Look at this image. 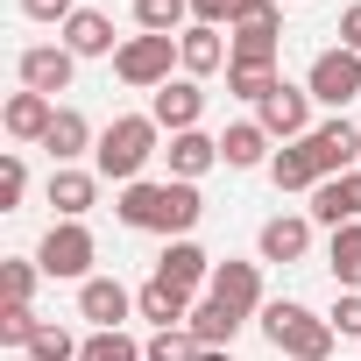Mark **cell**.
Listing matches in <instances>:
<instances>
[{
	"mask_svg": "<svg viewBox=\"0 0 361 361\" xmlns=\"http://www.w3.org/2000/svg\"><path fill=\"white\" fill-rule=\"evenodd\" d=\"M177 64H185V78H213V71H227V64H234V50H227V29H206V22H192L185 36H177Z\"/></svg>",
	"mask_w": 361,
	"mask_h": 361,
	"instance_id": "17",
	"label": "cell"
},
{
	"mask_svg": "<svg viewBox=\"0 0 361 361\" xmlns=\"http://www.w3.org/2000/svg\"><path fill=\"white\" fill-rule=\"evenodd\" d=\"M43 149H50V163L64 170V163H78V156H92V149H99V135H92V121H85L78 106H57V121H50V135H43Z\"/></svg>",
	"mask_w": 361,
	"mask_h": 361,
	"instance_id": "22",
	"label": "cell"
},
{
	"mask_svg": "<svg viewBox=\"0 0 361 361\" xmlns=\"http://www.w3.org/2000/svg\"><path fill=\"white\" fill-rule=\"evenodd\" d=\"M305 149H312V163H319V185H326V177H347V170H361V128H354L347 114L319 121V128L305 135Z\"/></svg>",
	"mask_w": 361,
	"mask_h": 361,
	"instance_id": "7",
	"label": "cell"
},
{
	"mask_svg": "<svg viewBox=\"0 0 361 361\" xmlns=\"http://www.w3.org/2000/svg\"><path fill=\"white\" fill-rule=\"evenodd\" d=\"M149 121H156L163 135H192V128L206 121V92H199V78H170V85L149 99Z\"/></svg>",
	"mask_w": 361,
	"mask_h": 361,
	"instance_id": "12",
	"label": "cell"
},
{
	"mask_svg": "<svg viewBox=\"0 0 361 361\" xmlns=\"http://www.w3.org/2000/svg\"><path fill=\"white\" fill-rule=\"evenodd\" d=\"M269 185H276V192H319V163H312L305 142H283V149L269 156Z\"/></svg>",
	"mask_w": 361,
	"mask_h": 361,
	"instance_id": "26",
	"label": "cell"
},
{
	"mask_svg": "<svg viewBox=\"0 0 361 361\" xmlns=\"http://www.w3.org/2000/svg\"><path fill=\"white\" fill-rule=\"evenodd\" d=\"M326 269H333V283H340V290H361V220H354V227H340V234L326 241Z\"/></svg>",
	"mask_w": 361,
	"mask_h": 361,
	"instance_id": "28",
	"label": "cell"
},
{
	"mask_svg": "<svg viewBox=\"0 0 361 361\" xmlns=\"http://www.w3.org/2000/svg\"><path fill=\"white\" fill-rule=\"evenodd\" d=\"M206 298H220V305H234L241 319H255L269 298H262V262H213V283H206Z\"/></svg>",
	"mask_w": 361,
	"mask_h": 361,
	"instance_id": "11",
	"label": "cell"
},
{
	"mask_svg": "<svg viewBox=\"0 0 361 361\" xmlns=\"http://www.w3.org/2000/svg\"><path fill=\"white\" fill-rule=\"evenodd\" d=\"M135 29L142 36H185L192 29V0H135Z\"/></svg>",
	"mask_w": 361,
	"mask_h": 361,
	"instance_id": "27",
	"label": "cell"
},
{
	"mask_svg": "<svg viewBox=\"0 0 361 361\" xmlns=\"http://www.w3.org/2000/svg\"><path fill=\"white\" fill-rule=\"evenodd\" d=\"M255 255H262V262H305V255H312V213H276V220H262Z\"/></svg>",
	"mask_w": 361,
	"mask_h": 361,
	"instance_id": "15",
	"label": "cell"
},
{
	"mask_svg": "<svg viewBox=\"0 0 361 361\" xmlns=\"http://www.w3.org/2000/svg\"><path fill=\"white\" fill-rule=\"evenodd\" d=\"M36 262H43V276H50V283H57V276L85 283V276H92V262H99V241H92V227H85V220H57V227L43 234Z\"/></svg>",
	"mask_w": 361,
	"mask_h": 361,
	"instance_id": "5",
	"label": "cell"
},
{
	"mask_svg": "<svg viewBox=\"0 0 361 361\" xmlns=\"http://www.w3.org/2000/svg\"><path fill=\"white\" fill-rule=\"evenodd\" d=\"M15 71H22V92H43V99H57V92H71V78H78V57H71L64 43H29V50L15 57Z\"/></svg>",
	"mask_w": 361,
	"mask_h": 361,
	"instance_id": "9",
	"label": "cell"
},
{
	"mask_svg": "<svg viewBox=\"0 0 361 361\" xmlns=\"http://www.w3.org/2000/svg\"><path fill=\"white\" fill-rule=\"evenodd\" d=\"M326 319H333V333H340V340H361V290H340Z\"/></svg>",
	"mask_w": 361,
	"mask_h": 361,
	"instance_id": "36",
	"label": "cell"
},
{
	"mask_svg": "<svg viewBox=\"0 0 361 361\" xmlns=\"http://www.w3.org/2000/svg\"><path fill=\"white\" fill-rule=\"evenodd\" d=\"M312 220H319V227H333V234L361 220V170H347V177H326V185L312 192Z\"/></svg>",
	"mask_w": 361,
	"mask_h": 361,
	"instance_id": "19",
	"label": "cell"
},
{
	"mask_svg": "<svg viewBox=\"0 0 361 361\" xmlns=\"http://www.w3.org/2000/svg\"><path fill=\"white\" fill-rule=\"evenodd\" d=\"M192 290H177V283H163V276H149L142 290H135V319H149L156 333H177V326H192Z\"/></svg>",
	"mask_w": 361,
	"mask_h": 361,
	"instance_id": "14",
	"label": "cell"
},
{
	"mask_svg": "<svg viewBox=\"0 0 361 361\" xmlns=\"http://www.w3.org/2000/svg\"><path fill=\"white\" fill-rule=\"evenodd\" d=\"M78 319H92V333H121L135 319V290L121 276H85L78 283Z\"/></svg>",
	"mask_w": 361,
	"mask_h": 361,
	"instance_id": "10",
	"label": "cell"
},
{
	"mask_svg": "<svg viewBox=\"0 0 361 361\" xmlns=\"http://www.w3.org/2000/svg\"><path fill=\"white\" fill-rule=\"evenodd\" d=\"M262 340H269L276 354H290V361H326L340 333H333L326 312H312V305H298V298H269V305H262Z\"/></svg>",
	"mask_w": 361,
	"mask_h": 361,
	"instance_id": "3",
	"label": "cell"
},
{
	"mask_svg": "<svg viewBox=\"0 0 361 361\" xmlns=\"http://www.w3.org/2000/svg\"><path fill=\"white\" fill-rule=\"evenodd\" d=\"M142 361H199L192 326H177V333H149V340H142Z\"/></svg>",
	"mask_w": 361,
	"mask_h": 361,
	"instance_id": "32",
	"label": "cell"
},
{
	"mask_svg": "<svg viewBox=\"0 0 361 361\" xmlns=\"http://www.w3.org/2000/svg\"><path fill=\"white\" fill-rule=\"evenodd\" d=\"M29 199V163H22V149H8L0 156V213H15Z\"/></svg>",
	"mask_w": 361,
	"mask_h": 361,
	"instance_id": "35",
	"label": "cell"
},
{
	"mask_svg": "<svg viewBox=\"0 0 361 361\" xmlns=\"http://www.w3.org/2000/svg\"><path fill=\"white\" fill-rule=\"evenodd\" d=\"M199 361H234V347H199Z\"/></svg>",
	"mask_w": 361,
	"mask_h": 361,
	"instance_id": "39",
	"label": "cell"
},
{
	"mask_svg": "<svg viewBox=\"0 0 361 361\" xmlns=\"http://www.w3.org/2000/svg\"><path fill=\"white\" fill-rule=\"evenodd\" d=\"M8 135L15 142H36L43 149V135H50V121H57V99H43V92H8Z\"/></svg>",
	"mask_w": 361,
	"mask_h": 361,
	"instance_id": "24",
	"label": "cell"
},
{
	"mask_svg": "<svg viewBox=\"0 0 361 361\" xmlns=\"http://www.w3.org/2000/svg\"><path fill=\"white\" fill-rule=\"evenodd\" d=\"M156 142H163V128H156L149 114H114V121L99 128V149H92V170L106 177V185H142V170H149Z\"/></svg>",
	"mask_w": 361,
	"mask_h": 361,
	"instance_id": "2",
	"label": "cell"
},
{
	"mask_svg": "<svg viewBox=\"0 0 361 361\" xmlns=\"http://www.w3.org/2000/svg\"><path fill=\"white\" fill-rule=\"evenodd\" d=\"M305 92H312L319 106L347 114V106L361 99V57H354V50H340V43H333V50H319V57H312V71H305Z\"/></svg>",
	"mask_w": 361,
	"mask_h": 361,
	"instance_id": "6",
	"label": "cell"
},
{
	"mask_svg": "<svg viewBox=\"0 0 361 361\" xmlns=\"http://www.w3.org/2000/svg\"><path fill=\"white\" fill-rule=\"evenodd\" d=\"M114 220L121 227H135V234H163V241H185L199 220H206V199H199V185H177V177H163V185H121V199H114Z\"/></svg>",
	"mask_w": 361,
	"mask_h": 361,
	"instance_id": "1",
	"label": "cell"
},
{
	"mask_svg": "<svg viewBox=\"0 0 361 361\" xmlns=\"http://www.w3.org/2000/svg\"><path fill=\"white\" fill-rule=\"evenodd\" d=\"M227 50H234V64H262V71H276V50H283V8H269V15L227 29Z\"/></svg>",
	"mask_w": 361,
	"mask_h": 361,
	"instance_id": "13",
	"label": "cell"
},
{
	"mask_svg": "<svg viewBox=\"0 0 361 361\" xmlns=\"http://www.w3.org/2000/svg\"><path fill=\"white\" fill-rule=\"evenodd\" d=\"M170 177H177V185H199V177L220 163V135H206V128H192V135H170Z\"/></svg>",
	"mask_w": 361,
	"mask_h": 361,
	"instance_id": "21",
	"label": "cell"
},
{
	"mask_svg": "<svg viewBox=\"0 0 361 361\" xmlns=\"http://www.w3.org/2000/svg\"><path fill=\"white\" fill-rule=\"evenodd\" d=\"M241 326H248V319H241L234 305H220V298H199V305H192V340H199V347H234Z\"/></svg>",
	"mask_w": 361,
	"mask_h": 361,
	"instance_id": "25",
	"label": "cell"
},
{
	"mask_svg": "<svg viewBox=\"0 0 361 361\" xmlns=\"http://www.w3.org/2000/svg\"><path fill=\"white\" fill-rule=\"evenodd\" d=\"M78 347H85V340H78L71 326H43V333L29 340V361H78Z\"/></svg>",
	"mask_w": 361,
	"mask_h": 361,
	"instance_id": "33",
	"label": "cell"
},
{
	"mask_svg": "<svg viewBox=\"0 0 361 361\" xmlns=\"http://www.w3.org/2000/svg\"><path fill=\"white\" fill-rule=\"evenodd\" d=\"M333 36H340V50L361 57V0H354V8H340V29H333Z\"/></svg>",
	"mask_w": 361,
	"mask_h": 361,
	"instance_id": "38",
	"label": "cell"
},
{
	"mask_svg": "<svg viewBox=\"0 0 361 361\" xmlns=\"http://www.w3.org/2000/svg\"><path fill=\"white\" fill-rule=\"evenodd\" d=\"M57 43H64L71 57H114L128 36H114V15H99V8H78V15L57 29Z\"/></svg>",
	"mask_w": 361,
	"mask_h": 361,
	"instance_id": "18",
	"label": "cell"
},
{
	"mask_svg": "<svg viewBox=\"0 0 361 361\" xmlns=\"http://www.w3.org/2000/svg\"><path fill=\"white\" fill-rule=\"evenodd\" d=\"M36 333H43V319H36L29 305H0V347H22V354H29Z\"/></svg>",
	"mask_w": 361,
	"mask_h": 361,
	"instance_id": "34",
	"label": "cell"
},
{
	"mask_svg": "<svg viewBox=\"0 0 361 361\" xmlns=\"http://www.w3.org/2000/svg\"><path fill=\"white\" fill-rule=\"evenodd\" d=\"M22 15H29V22H57V29H64V22L78 15V0H22Z\"/></svg>",
	"mask_w": 361,
	"mask_h": 361,
	"instance_id": "37",
	"label": "cell"
},
{
	"mask_svg": "<svg viewBox=\"0 0 361 361\" xmlns=\"http://www.w3.org/2000/svg\"><path fill=\"white\" fill-rule=\"evenodd\" d=\"M78 361H142V340H135L128 326H121V333H85Z\"/></svg>",
	"mask_w": 361,
	"mask_h": 361,
	"instance_id": "29",
	"label": "cell"
},
{
	"mask_svg": "<svg viewBox=\"0 0 361 361\" xmlns=\"http://www.w3.org/2000/svg\"><path fill=\"white\" fill-rule=\"evenodd\" d=\"M227 92L248 99V106H262V99L276 92V71H262V64H227Z\"/></svg>",
	"mask_w": 361,
	"mask_h": 361,
	"instance_id": "31",
	"label": "cell"
},
{
	"mask_svg": "<svg viewBox=\"0 0 361 361\" xmlns=\"http://www.w3.org/2000/svg\"><path fill=\"white\" fill-rule=\"evenodd\" d=\"M269 156H276V149H269V128H262V121H234V128L220 135V163H227V170H269Z\"/></svg>",
	"mask_w": 361,
	"mask_h": 361,
	"instance_id": "23",
	"label": "cell"
},
{
	"mask_svg": "<svg viewBox=\"0 0 361 361\" xmlns=\"http://www.w3.org/2000/svg\"><path fill=\"white\" fill-rule=\"evenodd\" d=\"M36 283H43V262H22V255L0 262V298H8V305H29Z\"/></svg>",
	"mask_w": 361,
	"mask_h": 361,
	"instance_id": "30",
	"label": "cell"
},
{
	"mask_svg": "<svg viewBox=\"0 0 361 361\" xmlns=\"http://www.w3.org/2000/svg\"><path fill=\"white\" fill-rule=\"evenodd\" d=\"M170 71H185V64H177V36H128L114 50V78L135 85V92H163Z\"/></svg>",
	"mask_w": 361,
	"mask_h": 361,
	"instance_id": "4",
	"label": "cell"
},
{
	"mask_svg": "<svg viewBox=\"0 0 361 361\" xmlns=\"http://www.w3.org/2000/svg\"><path fill=\"white\" fill-rule=\"evenodd\" d=\"M99 185H106V177L99 170H50V206H57V220H85L92 206H99Z\"/></svg>",
	"mask_w": 361,
	"mask_h": 361,
	"instance_id": "20",
	"label": "cell"
},
{
	"mask_svg": "<svg viewBox=\"0 0 361 361\" xmlns=\"http://www.w3.org/2000/svg\"><path fill=\"white\" fill-rule=\"evenodd\" d=\"M312 106H319V99H312L305 85H290V78H276V92H269V99L255 106V121L269 128V142H305V135L319 128V121H312Z\"/></svg>",
	"mask_w": 361,
	"mask_h": 361,
	"instance_id": "8",
	"label": "cell"
},
{
	"mask_svg": "<svg viewBox=\"0 0 361 361\" xmlns=\"http://www.w3.org/2000/svg\"><path fill=\"white\" fill-rule=\"evenodd\" d=\"M156 276H163V283H177V290H192V298H199V290L213 283V255H206V248H199L192 234H185V241H163V255H156Z\"/></svg>",
	"mask_w": 361,
	"mask_h": 361,
	"instance_id": "16",
	"label": "cell"
}]
</instances>
